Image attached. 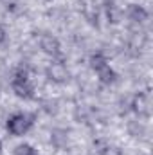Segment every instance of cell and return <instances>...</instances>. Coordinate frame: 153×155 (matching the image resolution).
<instances>
[{
  "label": "cell",
  "mask_w": 153,
  "mask_h": 155,
  "mask_svg": "<svg viewBox=\"0 0 153 155\" xmlns=\"http://www.w3.org/2000/svg\"><path fill=\"white\" fill-rule=\"evenodd\" d=\"M90 67L96 71L99 81L105 83V85H110V83H114L117 79V74L114 72V69L108 65V61H106V58L103 54H94L90 58Z\"/></svg>",
  "instance_id": "1"
},
{
  "label": "cell",
  "mask_w": 153,
  "mask_h": 155,
  "mask_svg": "<svg viewBox=\"0 0 153 155\" xmlns=\"http://www.w3.org/2000/svg\"><path fill=\"white\" fill-rule=\"evenodd\" d=\"M31 126H33V117H29L27 114H15V116L9 117V121H7L9 134H13L16 137L27 134L31 130Z\"/></svg>",
  "instance_id": "2"
},
{
  "label": "cell",
  "mask_w": 153,
  "mask_h": 155,
  "mask_svg": "<svg viewBox=\"0 0 153 155\" xmlns=\"http://www.w3.org/2000/svg\"><path fill=\"white\" fill-rule=\"evenodd\" d=\"M11 87H13V92L18 97H22V99H31L33 97V87L29 85V79H27V72L25 71L20 69L16 72V76L13 79Z\"/></svg>",
  "instance_id": "3"
},
{
  "label": "cell",
  "mask_w": 153,
  "mask_h": 155,
  "mask_svg": "<svg viewBox=\"0 0 153 155\" xmlns=\"http://www.w3.org/2000/svg\"><path fill=\"white\" fill-rule=\"evenodd\" d=\"M47 78H49L50 81H54V83H63V81H67V78H69V71H67V67H65L63 63L54 61V63H50V65L47 67Z\"/></svg>",
  "instance_id": "4"
},
{
  "label": "cell",
  "mask_w": 153,
  "mask_h": 155,
  "mask_svg": "<svg viewBox=\"0 0 153 155\" xmlns=\"http://www.w3.org/2000/svg\"><path fill=\"white\" fill-rule=\"evenodd\" d=\"M40 47H41V51L43 52H47V54H50V56H58L61 51V47H60V41L56 36H52V35H41V38H40Z\"/></svg>",
  "instance_id": "5"
},
{
  "label": "cell",
  "mask_w": 153,
  "mask_h": 155,
  "mask_svg": "<svg viewBox=\"0 0 153 155\" xmlns=\"http://www.w3.org/2000/svg\"><path fill=\"white\" fill-rule=\"evenodd\" d=\"M132 108L139 116H150V101H148V96L146 94H135V97L132 101Z\"/></svg>",
  "instance_id": "6"
},
{
  "label": "cell",
  "mask_w": 153,
  "mask_h": 155,
  "mask_svg": "<svg viewBox=\"0 0 153 155\" xmlns=\"http://www.w3.org/2000/svg\"><path fill=\"white\" fill-rule=\"evenodd\" d=\"M128 18L132 22H135V24H142V22L148 20V11L139 4H132L128 7Z\"/></svg>",
  "instance_id": "7"
},
{
  "label": "cell",
  "mask_w": 153,
  "mask_h": 155,
  "mask_svg": "<svg viewBox=\"0 0 153 155\" xmlns=\"http://www.w3.org/2000/svg\"><path fill=\"white\" fill-rule=\"evenodd\" d=\"M106 18L110 24H119L121 20V9L115 5V2H106Z\"/></svg>",
  "instance_id": "8"
},
{
  "label": "cell",
  "mask_w": 153,
  "mask_h": 155,
  "mask_svg": "<svg viewBox=\"0 0 153 155\" xmlns=\"http://www.w3.org/2000/svg\"><path fill=\"white\" fill-rule=\"evenodd\" d=\"M16 155H38V153H36V150H34L33 146H29V144H20V146L16 148Z\"/></svg>",
  "instance_id": "9"
},
{
  "label": "cell",
  "mask_w": 153,
  "mask_h": 155,
  "mask_svg": "<svg viewBox=\"0 0 153 155\" xmlns=\"http://www.w3.org/2000/svg\"><path fill=\"white\" fill-rule=\"evenodd\" d=\"M4 40H5V29H4V27L0 25V43H2Z\"/></svg>",
  "instance_id": "10"
},
{
  "label": "cell",
  "mask_w": 153,
  "mask_h": 155,
  "mask_svg": "<svg viewBox=\"0 0 153 155\" xmlns=\"http://www.w3.org/2000/svg\"><path fill=\"white\" fill-rule=\"evenodd\" d=\"M0 153H2V141H0Z\"/></svg>",
  "instance_id": "11"
}]
</instances>
